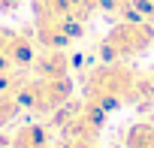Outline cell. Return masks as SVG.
Masks as SVG:
<instances>
[{"instance_id":"obj_6","label":"cell","mask_w":154,"mask_h":148,"mask_svg":"<svg viewBox=\"0 0 154 148\" xmlns=\"http://www.w3.org/2000/svg\"><path fill=\"white\" fill-rule=\"evenodd\" d=\"M12 148H51V142H48V133L39 124H24L21 130H15Z\"/></svg>"},{"instance_id":"obj_4","label":"cell","mask_w":154,"mask_h":148,"mask_svg":"<svg viewBox=\"0 0 154 148\" xmlns=\"http://www.w3.org/2000/svg\"><path fill=\"white\" fill-rule=\"evenodd\" d=\"M0 54L6 60H12L18 69L24 66H33V57H36V48H33V39L12 30V27H3L0 24Z\"/></svg>"},{"instance_id":"obj_9","label":"cell","mask_w":154,"mask_h":148,"mask_svg":"<svg viewBox=\"0 0 154 148\" xmlns=\"http://www.w3.org/2000/svg\"><path fill=\"white\" fill-rule=\"evenodd\" d=\"M60 148H100L97 142H82V139H63Z\"/></svg>"},{"instance_id":"obj_5","label":"cell","mask_w":154,"mask_h":148,"mask_svg":"<svg viewBox=\"0 0 154 148\" xmlns=\"http://www.w3.org/2000/svg\"><path fill=\"white\" fill-rule=\"evenodd\" d=\"M33 69L36 76H69V57L63 48H42L33 57Z\"/></svg>"},{"instance_id":"obj_8","label":"cell","mask_w":154,"mask_h":148,"mask_svg":"<svg viewBox=\"0 0 154 148\" xmlns=\"http://www.w3.org/2000/svg\"><path fill=\"white\" fill-rule=\"evenodd\" d=\"M21 112V100L15 91H0V127H6Z\"/></svg>"},{"instance_id":"obj_10","label":"cell","mask_w":154,"mask_h":148,"mask_svg":"<svg viewBox=\"0 0 154 148\" xmlns=\"http://www.w3.org/2000/svg\"><path fill=\"white\" fill-rule=\"evenodd\" d=\"M18 9V0H0V12H15Z\"/></svg>"},{"instance_id":"obj_2","label":"cell","mask_w":154,"mask_h":148,"mask_svg":"<svg viewBox=\"0 0 154 148\" xmlns=\"http://www.w3.org/2000/svg\"><path fill=\"white\" fill-rule=\"evenodd\" d=\"M151 42H154V21L124 18V21H115L112 30L103 36L100 54H103V60H130V57L148 51Z\"/></svg>"},{"instance_id":"obj_1","label":"cell","mask_w":154,"mask_h":148,"mask_svg":"<svg viewBox=\"0 0 154 148\" xmlns=\"http://www.w3.org/2000/svg\"><path fill=\"white\" fill-rule=\"evenodd\" d=\"M151 94H154L151 79L139 76L124 60H106L103 66L91 69L85 79V100L100 106L103 112L127 106V103H139Z\"/></svg>"},{"instance_id":"obj_3","label":"cell","mask_w":154,"mask_h":148,"mask_svg":"<svg viewBox=\"0 0 154 148\" xmlns=\"http://www.w3.org/2000/svg\"><path fill=\"white\" fill-rule=\"evenodd\" d=\"M15 94L21 100V109H30L33 115H54L69 103L72 82L69 76H36L33 82H21Z\"/></svg>"},{"instance_id":"obj_7","label":"cell","mask_w":154,"mask_h":148,"mask_svg":"<svg viewBox=\"0 0 154 148\" xmlns=\"http://www.w3.org/2000/svg\"><path fill=\"white\" fill-rule=\"evenodd\" d=\"M124 148H154V121H136L124 136Z\"/></svg>"}]
</instances>
